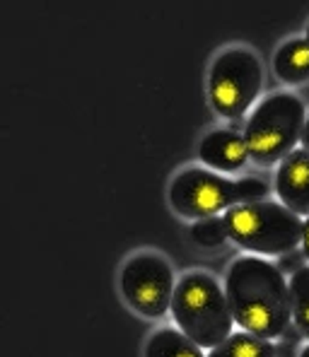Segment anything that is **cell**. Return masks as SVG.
Here are the masks:
<instances>
[{
    "label": "cell",
    "mask_w": 309,
    "mask_h": 357,
    "mask_svg": "<svg viewBox=\"0 0 309 357\" xmlns=\"http://www.w3.org/2000/svg\"><path fill=\"white\" fill-rule=\"evenodd\" d=\"M191 239L196 241L198 246H203V249H218V246H223L225 241L229 239L225 218L216 215V218L196 220V222L191 225Z\"/></svg>",
    "instance_id": "obj_14"
},
{
    "label": "cell",
    "mask_w": 309,
    "mask_h": 357,
    "mask_svg": "<svg viewBox=\"0 0 309 357\" xmlns=\"http://www.w3.org/2000/svg\"><path fill=\"white\" fill-rule=\"evenodd\" d=\"M307 123L305 104L290 92H278L266 97L251 112V119L244 130L249 157L261 167L282 162L295 145L302 140Z\"/></svg>",
    "instance_id": "obj_4"
},
{
    "label": "cell",
    "mask_w": 309,
    "mask_h": 357,
    "mask_svg": "<svg viewBox=\"0 0 309 357\" xmlns=\"http://www.w3.org/2000/svg\"><path fill=\"white\" fill-rule=\"evenodd\" d=\"M225 295L234 324L259 338H280L290 326L292 299L285 275L271 261L242 256L227 271Z\"/></svg>",
    "instance_id": "obj_1"
},
{
    "label": "cell",
    "mask_w": 309,
    "mask_h": 357,
    "mask_svg": "<svg viewBox=\"0 0 309 357\" xmlns=\"http://www.w3.org/2000/svg\"><path fill=\"white\" fill-rule=\"evenodd\" d=\"M290 299L292 324L305 333V338H309V266L290 278Z\"/></svg>",
    "instance_id": "obj_13"
},
{
    "label": "cell",
    "mask_w": 309,
    "mask_h": 357,
    "mask_svg": "<svg viewBox=\"0 0 309 357\" xmlns=\"http://www.w3.org/2000/svg\"><path fill=\"white\" fill-rule=\"evenodd\" d=\"M276 75L287 85H302L309 80V41L292 39L285 41L273 56Z\"/></svg>",
    "instance_id": "obj_10"
},
{
    "label": "cell",
    "mask_w": 309,
    "mask_h": 357,
    "mask_svg": "<svg viewBox=\"0 0 309 357\" xmlns=\"http://www.w3.org/2000/svg\"><path fill=\"white\" fill-rule=\"evenodd\" d=\"M300 357H309V345H307V348H302V353H300Z\"/></svg>",
    "instance_id": "obj_22"
},
{
    "label": "cell",
    "mask_w": 309,
    "mask_h": 357,
    "mask_svg": "<svg viewBox=\"0 0 309 357\" xmlns=\"http://www.w3.org/2000/svg\"><path fill=\"white\" fill-rule=\"evenodd\" d=\"M276 193L295 215L309 218V152L295 150L280 162L276 174Z\"/></svg>",
    "instance_id": "obj_8"
},
{
    "label": "cell",
    "mask_w": 309,
    "mask_h": 357,
    "mask_svg": "<svg viewBox=\"0 0 309 357\" xmlns=\"http://www.w3.org/2000/svg\"><path fill=\"white\" fill-rule=\"evenodd\" d=\"M302 251H305V256L309 259V218L305 220V232H302Z\"/></svg>",
    "instance_id": "obj_20"
},
{
    "label": "cell",
    "mask_w": 309,
    "mask_h": 357,
    "mask_svg": "<svg viewBox=\"0 0 309 357\" xmlns=\"http://www.w3.org/2000/svg\"><path fill=\"white\" fill-rule=\"evenodd\" d=\"M172 314L184 335L201 348H218L232 335V309L223 287L208 273H186L174 287Z\"/></svg>",
    "instance_id": "obj_2"
},
{
    "label": "cell",
    "mask_w": 309,
    "mask_h": 357,
    "mask_svg": "<svg viewBox=\"0 0 309 357\" xmlns=\"http://www.w3.org/2000/svg\"><path fill=\"white\" fill-rule=\"evenodd\" d=\"M302 150L309 152V116H307V123H305V130H302V140H300Z\"/></svg>",
    "instance_id": "obj_21"
},
{
    "label": "cell",
    "mask_w": 309,
    "mask_h": 357,
    "mask_svg": "<svg viewBox=\"0 0 309 357\" xmlns=\"http://www.w3.org/2000/svg\"><path fill=\"white\" fill-rule=\"evenodd\" d=\"M307 41H309V24H307Z\"/></svg>",
    "instance_id": "obj_23"
},
{
    "label": "cell",
    "mask_w": 309,
    "mask_h": 357,
    "mask_svg": "<svg viewBox=\"0 0 309 357\" xmlns=\"http://www.w3.org/2000/svg\"><path fill=\"white\" fill-rule=\"evenodd\" d=\"M174 287V273L157 254H135L121 271V295L140 317L160 319L172 309Z\"/></svg>",
    "instance_id": "obj_6"
},
{
    "label": "cell",
    "mask_w": 309,
    "mask_h": 357,
    "mask_svg": "<svg viewBox=\"0 0 309 357\" xmlns=\"http://www.w3.org/2000/svg\"><path fill=\"white\" fill-rule=\"evenodd\" d=\"M208 357H276V345L247 331H237L213 348Z\"/></svg>",
    "instance_id": "obj_12"
},
{
    "label": "cell",
    "mask_w": 309,
    "mask_h": 357,
    "mask_svg": "<svg viewBox=\"0 0 309 357\" xmlns=\"http://www.w3.org/2000/svg\"><path fill=\"white\" fill-rule=\"evenodd\" d=\"M280 338L285 340V343H295V345H300V340L305 338V333H302V331L297 328L295 324H290V326H287L285 331H282Z\"/></svg>",
    "instance_id": "obj_18"
},
{
    "label": "cell",
    "mask_w": 309,
    "mask_h": 357,
    "mask_svg": "<svg viewBox=\"0 0 309 357\" xmlns=\"http://www.w3.org/2000/svg\"><path fill=\"white\" fill-rule=\"evenodd\" d=\"M261 63L249 49H227L213 61L208 94L213 109L225 119H239L251 109L261 92Z\"/></svg>",
    "instance_id": "obj_5"
},
{
    "label": "cell",
    "mask_w": 309,
    "mask_h": 357,
    "mask_svg": "<svg viewBox=\"0 0 309 357\" xmlns=\"http://www.w3.org/2000/svg\"><path fill=\"white\" fill-rule=\"evenodd\" d=\"M229 239L261 256H282L302 244L305 222L282 203H237L225 210Z\"/></svg>",
    "instance_id": "obj_3"
},
{
    "label": "cell",
    "mask_w": 309,
    "mask_h": 357,
    "mask_svg": "<svg viewBox=\"0 0 309 357\" xmlns=\"http://www.w3.org/2000/svg\"><path fill=\"white\" fill-rule=\"evenodd\" d=\"M247 123H249V121L244 116L232 119V121H229V130H234V133H242V130H247Z\"/></svg>",
    "instance_id": "obj_19"
},
{
    "label": "cell",
    "mask_w": 309,
    "mask_h": 357,
    "mask_svg": "<svg viewBox=\"0 0 309 357\" xmlns=\"http://www.w3.org/2000/svg\"><path fill=\"white\" fill-rule=\"evenodd\" d=\"M302 350H297L295 343H285V340H280L278 345H276V357H300Z\"/></svg>",
    "instance_id": "obj_17"
},
{
    "label": "cell",
    "mask_w": 309,
    "mask_h": 357,
    "mask_svg": "<svg viewBox=\"0 0 309 357\" xmlns=\"http://www.w3.org/2000/svg\"><path fill=\"white\" fill-rule=\"evenodd\" d=\"M239 203H261L271 193V186L259 176H244L237 181Z\"/></svg>",
    "instance_id": "obj_15"
},
{
    "label": "cell",
    "mask_w": 309,
    "mask_h": 357,
    "mask_svg": "<svg viewBox=\"0 0 309 357\" xmlns=\"http://www.w3.org/2000/svg\"><path fill=\"white\" fill-rule=\"evenodd\" d=\"M198 157L203 165L218 172H239L249 160V148L244 135L234 130H211L198 145Z\"/></svg>",
    "instance_id": "obj_9"
},
{
    "label": "cell",
    "mask_w": 309,
    "mask_h": 357,
    "mask_svg": "<svg viewBox=\"0 0 309 357\" xmlns=\"http://www.w3.org/2000/svg\"><path fill=\"white\" fill-rule=\"evenodd\" d=\"M169 203L181 218L206 220L239 203L237 181L216 174L211 169L191 167L174 176L169 186Z\"/></svg>",
    "instance_id": "obj_7"
},
{
    "label": "cell",
    "mask_w": 309,
    "mask_h": 357,
    "mask_svg": "<svg viewBox=\"0 0 309 357\" xmlns=\"http://www.w3.org/2000/svg\"><path fill=\"white\" fill-rule=\"evenodd\" d=\"M145 357H206L201 345L193 343L188 335L174 328H160L150 335L145 345Z\"/></svg>",
    "instance_id": "obj_11"
},
{
    "label": "cell",
    "mask_w": 309,
    "mask_h": 357,
    "mask_svg": "<svg viewBox=\"0 0 309 357\" xmlns=\"http://www.w3.org/2000/svg\"><path fill=\"white\" fill-rule=\"evenodd\" d=\"M278 271L285 275V273H290V278L295 275L297 271H302V268L307 266V256H305V251H300V249H295V251H290V254H282L278 256Z\"/></svg>",
    "instance_id": "obj_16"
}]
</instances>
